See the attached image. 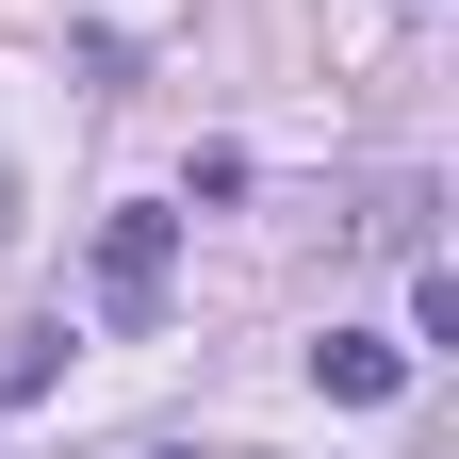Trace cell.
Here are the masks:
<instances>
[{
  "label": "cell",
  "instance_id": "cell-1",
  "mask_svg": "<svg viewBox=\"0 0 459 459\" xmlns=\"http://www.w3.org/2000/svg\"><path fill=\"white\" fill-rule=\"evenodd\" d=\"M164 263H181V213H99V312L115 328L164 312Z\"/></svg>",
  "mask_w": 459,
  "mask_h": 459
},
{
  "label": "cell",
  "instance_id": "cell-2",
  "mask_svg": "<svg viewBox=\"0 0 459 459\" xmlns=\"http://www.w3.org/2000/svg\"><path fill=\"white\" fill-rule=\"evenodd\" d=\"M312 377L344 394V411H394V394H411V344H377V328H328V344H312Z\"/></svg>",
  "mask_w": 459,
  "mask_h": 459
},
{
  "label": "cell",
  "instance_id": "cell-3",
  "mask_svg": "<svg viewBox=\"0 0 459 459\" xmlns=\"http://www.w3.org/2000/svg\"><path fill=\"white\" fill-rule=\"evenodd\" d=\"M344 230H361V247H394V263H427V181H377Z\"/></svg>",
  "mask_w": 459,
  "mask_h": 459
},
{
  "label": "cell",
  "instance_id": "cell-4",
  "mask_svg": "<svg viewBox=\"0 0 459 459\" xmlns=\"http://www.w3.org/2000/svg\"><path fill=\"white\" fill-rule=\"evenodd\" d=\"M49 377H66V328H17V344H0V411H33Z\"/></svg>",
  "mask_w": 459,
  "mask_h": 459
},
{
  "label": "cell",
  "instance_id": "cell-5",
  "mask_svg": "<svg viewBox=\"0 0 459 459\" xmlns=\"http://www.w3.org/2000/svg\"><path fill=\"white\" fill-rule=\"evenodd\" d=\"M148 459H197V443H148Z\"/></svg>",
  "mask_w": 459,
  "mask_h": 459
}]
</instances>
